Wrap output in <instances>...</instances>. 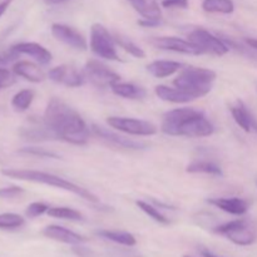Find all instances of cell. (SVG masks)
<instances>
[{
    "label": "cell",
    "instance_id": "cell-2",
    "mask_svg": "<svg viewBox=\"0 0 257 257\" xmlns=\"http://www.w3.org/2000/svg\"><path fill=\"white\" fill-rule=\"evenodd\" d=\"M161 131L176 137L202 138L215 132V125L201 110L193 108H177L168 110L162 119Z\"/></svg>",
    "mask_w": 257,
    "mask_h": 257
},
{
    "label": "cell",
    "instance_id": "cell-36",
    "mask_svg": "<svg viewBox=\"0 0 257 257\" xmlns=\"http://www.w3.org/2000/svg\"><path fill=\"white\" fill-rule=\"evenodd\" d=\"M161 5L163 8H180V9H187L188 0H161Z\"/></svg>",
    "mask_w": 257,
    "mask_h": 257
},
{
    "label": "cell",
    "instance_id": "cell-13",
    "mask_svg": "<svg viewBox=\"0 0 257 257\" xmlns=\"http://www.w3.org/2000/svg\"><path fill=\"white\" fill-rule=\"evenodd\" d=\"M48 77L54 83L69 88L82 87L84 84V77L70 65H59V67L53 68L48 73Z\"/></svg>",
    "mask_w": 257,
    "mask_h": 257
},
{
    "label": "cell",
    "instance_id": "cell-19",
    "mask_svg": "<svg viewBox=\"0 0 257 257\" xmlns=\"http://www.w3.org/2000/svg\"><path fill=\"white\" fill-rule=\"evenodd\" d=\"M13 72L18 77L24 78L32 83H40L45 79V73L43 72L42 68L33 62H28V60H20V62L15 63L13 67Z\"/></svg>",
    "mask_w": 257,
    "mask_h": 257
},
{
    "label": "cell",
    "instance_id": "cell-28",
    "mask_svg": "<svg viewBox=\"0 0 257 257\" xmlns=\"http://www.w3.org/2000/svg\"><path fill=\"white\" fill-rule=\"evenodd\" d=\"M113 37H114L115 44L119 45L122 49H124L125 52L130 53L131 55H133L135 58H138V59H143V58H146L145 50H143L142 48L138 47V45L136 44L135 42H132L130 38L124 37V35L122 34H118V33H115Z\"/></svg>",
    "mask_w": 257,
    "mask_h": 257
},
{
    "label": "cell",
    "instance_id": "cell-14",
    "mask_svg": "<svg viewBox=\"0 0 257 257\" xmlns=\"http://www.w3.org/2000/svg\"><path fill=\"white\" fill-rule=\"evenodd\" d=\"M43 235L50 240L58 241V242L67 243V245H82V243L87 242L88 238L84 236L79 235L77 232L68 230V228L62 227V226L57 225H49L43 230Z\"/></svg>",
    "mask_w": 257,
    "mask_h": 257
},
{
    "label": "cell",
    "instance_id": "cell-33",
    "mask_svg": "<svg viewBox=\"0 0 257 257\" xmlns=\"http://www.w3.org/2000/svg\"><path fill=\"white\" fill-rule=\"evenodd\" d=\"M49 208H50L49 206L45 205V203L43 202H33L27 207V210H25V215H27V217L29 218L39 217V216L44 215L45 212H48Z\"/></svg>",
    "mask_w": 257,
    "mask_h": 257
},
{
    "label": "cell",
    "instance_id": "cell-32",
    "mask_svg": "<svg viewBox=\"0 0 257 257\" xmlns=\"http://www.w3.org/2000/svg\"><path fill=\"white\" fill-rule=\"evenodd\" d=\"M19 153L23 155H29V156H35V157L39 158H53V160H59L60 156L57 155L54 152H50L47 151L45 148H39V147H24L22 150H19Z\"/></svg>",
    "mask_w": 257,
    "mask_h": 257
},
{
    "label": "cell",
    "instance_id": "cell-3",
    "mask_svg": "<svg viewBox=\"0 0 257 257\" xmlns=\"http://www.w3.org/2000/svg\"><path fill=\"white\" fill-rule=\"evenodd\" d=\"M2 175L7 176L9 178H14V180L20 181H28V182L40 183V185L52 186V187L59 188V190H64L67 192H72L74 195L79 196L80 198L89 202L98 203L99 198L88 191L87 188H83L80 186L75 185V183L67 181L65 178L58 177V176L52 175V173L42 172V171H34V170H18V168H4L2 170Z\"/></svg>",
    "mask_w": 257,
    "mask_h": 257
},
{
    "label": "cell",
    "instance_id": "cell-20",
    "mask_svg": "<svg viewBox=\"0 0 257 257\" xmlns=\"http://www.w3.org/2000/svg\"><path fill=\"white\" fill-rule=\"evenodd\" d=\"M133 9L142 15L143 19L150 20H161L162 19V12L158 5L157 0H127Z\"/></svg>",
    "mask_w": 257,
    "mask_h": 257
},
{
    "label": "cell",
    "instance_id": "cell-8",
    "mask_svg": "<svg viewBox=\"0 0 257 257\" xmlns=\"http://www.w3.org/2000/svg\"><path fill=\"white\" fill-rule=\"evenodd\" d=\"M84 78L89 80L90 84L97 88H110L115 83L120 82L119 74L113 72L103 63L98 60H88L84 65Z\"/></svg>",
    "mask_w": 257,
    "mask_h": 257
},
{
    "label": "cell",
    "instance_id": "cell-30",
    "mask_svg": "<svg viewBox=\"0 0 257 257\" xmlns=\"http://www.w3.org/2000/svg\"><path fill=\"white\" fill-rule=\"evenodd\" d=\"M25 220L18 213H0V230H17L24 226Z\"/></svg>",
    "mask_w": 257,
    "mask_h": 257
},
{
    "label": "cell",
    "instance_id": "cell-11",
    "mask_svg": "<svg viewBox=\"0 0 257 257\" xmlns=\"http://www.w3.org/2000/svg\"><path fill=\"white\" fill-rule=\"evenodd\" d=\"M52 34L57 40L62 42L63 44L73 48L77 50H87L88 43L85 38L80 34L78 30L73 29L72 27L60 23H54L52 25Z\"/></svg>",
    "mask_w": 257,
    "mask_h": 257
},
{
    "label": "cell",
    "instance_id": "cell-22",
    "mask_svg": "<svg viewBox=\"0 0 257 257\" xmlns=\"http://www.w3.org/2000/svg\"><path fill=\"white\" fill-rule=\"evenodd\" d=\"M110 90L113 94L125 98V99H143L147 95V90L145 88L133 84V83L118 82L110 87Z\"/></svg>",
    "mask_w": 257,
    "mask_h": 257
},
{
    "label": "cell",
    "instance_id": "cell-31",
    "mask_svg": "<svg viewBox=\"0 0 257 257\" xmlns=\"http://www.w3.org/2000/svg\"><path fill=\"white\" fill-rule=\"evenodd\" d=\"M136 205L138 206V208H140L141 211H143L146 215L150 216V217L152 218V220H155L156 222L162 223V225H168V223H170V218H167L163 213H161L155 206L150 205V203L145 202V201H136Z\"/></svg>",
    "mask_w": 257,
    "mask_h": 257
},
{
    "label": "cell",
    "instance_id": "cell-39",
    "mask_svg": "<svg viewBox=\"0 0 257 257\" xmlns=\"http://www.w3.org/2000/svg\"><path fill=\"white\" fill-rule=\"evenodd\" d=\"M12 3H13V0H3V2L0 3V18L5 14V12H7L8 8L10 7V4H12Z\"/></svg>",
    "mask_w": 257,
    "mask_h": 257
},
{
    "label": "cell",
    "instance_id": "cell-35",
    "mask_svg": "<svg viewBox=\"0 0 257 257\" xmlns=\"http://www.w3.org/2000/svg\"><path fill=\"white\" fill-rule=\"evenodd\" d=\"M14 83V77L12 73L5 68H0V89L7 88Z\"/></svg>",
    "mask_w": 257,
    "mask_h": 257
},
{
    "label": "cell",
    "instance_id": "cell-15",
    "mask_svg": "<svg viewBox=\"0 0 257 257\" xmlns=\"http://www.w3.org/2000/svg\"><path fill=\"white\" fill-rule=\"evenodd\" d=\"M230 110L235 122L237 123V125H240L245 132L257 133L256 117L252 114V112L248 109V107L242 102V100H236V102L230 107Z\"/></svg>",
    "mask_w": 257,
    "mask_h": 257
},
{
    "label": "cell",
    "instance_id": "cell-37",
    "mask_svg": "<svg viewBox=\"0 0 257 257\" xmlns=\"http://www.w3.org/2000/svg\"><path fill=\"white\" fill-rule=\"evenodd\" d=\"M73 251L75 252V255L80 257H90V251L88 250V248L82 247L80 245H75L74 247H73Z\"/></svg>",
    "mask_w": 257,
    "mask_h": 257
},
{
    "label": "cell",
    "instance_id": "cell-6",
    "mask_svg": "<svg viewBox=\"0 0 257 257\" xmlns=\"http://www.w3.org/2000/svg\"><path fill=\"white\" fill-rule=\"evenodd\" d=\"M89 48L97 57L108 60H119L114 37L110 35L107 28L99 23H95L90 28Z\"/></svg>",
    "mask_w": 257,
    "mask_h": 257
},
{
    "label": "cell",
    "instance_id": "cell-10",
    "mask_svg": "<svg viewBox=\"0 0 257 257\" xmlns=\"http://www.w3.org/2000/svg\"><path fill=\"white\" fill-rule=\"evenodd\" d=\"M150 43L153 47L162 50H170V52L182 53V54L187 55L203 54L202 50L196 47L190 40L181 39L177 37H153L150 39Z\"/></svg>",
    "mask_w": 257,
    "mask_h": 257
},
{
    "label": "cell",
    "instance_id": "cell-34",
    "mask_svg": "<svg viewBox=\"0 0 257 257\" xmlns=\"http://www.w3.org/2000/svg\"><path fill=\"white\" fill-rule=\"evenodd\" d=\"M22 193H24V188L18 187V186L0 188V198H14Z\"/></svg>",
    "mask_w": 257,
    "mask_h": 257
},
{
    "label": "cell",
    "instance_id": "cell-12",
    "mask_svg": "<svg viewBox=\"0 0 257 257\" xmlns=\"http://www.w3.org/2000/svg\"><path fill=\"white\" fill-rule=\"evenodd\" d=\"M90 130H92V132L94 133L97 137L102 138L103 141H105V142L110 143V145L113 146H117V147L136 151L146 150V148H147V145H146V143L130 140V138L124 137V136L117 135V133L112 132V131H109L108 128L103 127V125L92 124V128H90Z\"/></svg>",
    "mask_w": 257,
    "mask_h": 257
},
{
    "label": "cell",
    "instance_id": "cell-29",
    "mask_svg": "<svg viewBox=\"0 0 257 257\" xmlns=\"http://www.w3.org/2000/svg\"><path fill=\"white\" fill-rule=\"evenodd\" d=\"M48 215L50 217L59 218V220H69V221H83L84 216L77 210H73L69 207H52L48 210Z\"/></svg>",
    "mask_w": 257,
    "mask_h": 257
},
{
    "label": "cell",
    "instance_id": "cell-18",
    "mask_svg": "<svg viewBox=\"0 0 257 257\" xmlns=\"http://www.w3.org/2000/svg\"><path fill=\"white\" fill-rule=\"evenodd\" d=\"M155 93L160 99L165 100V102L175 103V104H182V103H188L197 99L195 95L177 87L172 88L167 87V85H157L155 88Z\"/></svg>",
    "mask_w": 257,
    "mask_h": 257
},
{
    "label": "cell",
    "instance_id": "cell-9",
    "mask_svg": "<svg viewBox=\"0 0 257 257\" xmlns=\"http://www.w3.org/2000/svg\"><path fill=\"white\" fill-rule=\"evenodd\" d=\"M107 123L114 130L131 136H153L158 132V128L153 123L143 119L127 117H108Z\"/></svg>",
    "mask_w": 257,
    "mask_h": 257
},
{
    "label": "cell",
    "instance_id": "cell-40",
    "mask_svg": "<svg viewBox=\"0 0 257 257\" xmlns=\"http://www.w3.org/2000/svg\"><path fill=\"white\" fill-rule=\"evenodd\" d=\"M245 43L248 47L252 48L253 50H257V39H255V38H246Z\"/></svg>",
    "mask_w": 257,
    "mask_h": 257
},
{
    "label": "cell",
    "instance_id": "cell-38",
    "mask_svg": "<svg viewBox=\"0 0 257 257\" xmlns=\"http://www.w3.org/2000/svg\"><path fill=\"white\" fill-rule=\"evenodd\" d=\"M138 24L141 27L145 28H152V27H157V25L161 24V20H150V19H142L138 20Z\"/></svg>",
    "mask_w": 257,
    "mask_h": 257
},
{
    "label": "cell",
    "instance_id": "cell-16",
    "mask_svg": "<svg viewBox=\"0 0 257 257\" xmlns=\"http://www.w3.org/2000/svg\"><path fill=\"white\" fill-rule=\"evenodd\" d=\"M10 49L15 53L17 55L19 54H25L32 57L33 59L37 60L39 64L47 65L52 62V53L44 48L43 45L38 44V43L33 42H25V43H19V44L13 45Z\"/></svg>",
    "mask_w": 257,
    "mask_h": 257
},
{
    "label": "cell",
    "instance_id": "cell-21",
    "mask_svg": "<svg viewBox=\"0 0 257 257\" xmlns=\"http://www.w3.org/2000/svg\"><path fill=\"white\" fill-rule=\"evenodd\" d=\"M183 68V64L175 60H155L147 65V70L150 74L156 78H166L180 72Z\"/></svg>",
    "mask_w": 257,
    "mask_h": 257
},
{
    "label": "cell",
    "instance_id": "cell-26",
    "mask_svg": "<svg viewBox=\"0 0 257 257\" xmlns=\"http://www.w3.org/2000/svg\"><path fill=\"white\" fill-rule=\"evenodd\" d=\"M202 9L207 13L232 14L235 4L232 0H203Z\"/></svg>",
    "mask_w": 257,
    "mask_h": 257
},
{
    "label": "cell",
    "instance_id": "cell-27",
    "mask_svg": "<svg viewBox=\"0 0 257 257\" xmlns=\"http://www.w3.org/2000/svg\"><path fill=\"white\" fill-rule=\"evenodd\" d=\"M34 90L32 89H23L18 92L17 94L13 97L12 99V107L17 112H25L28 108L32 105L33 100H34Z\"/></svg>",
    "mask_w": 257,
    "mask_h": 257
},
{
    "label": "cell",
    "instance_id": "cell-5",
    "mask_svg": "<svg viewBox=\"0 0 257 257\" xmlns=\"http://www.w3.org/2000/svg\"><path fill=\"white\" fill-rule=\"evenodd\" d=\"M212 231L238 246H250L257 241V225L248 218H238L215 226Z\"/></svg>",
    "mask_w": 257,
    "mask_h": 257
},
{
    "label": "cell",
    "instance_id": "cell-41",
    "mask_svg": "<svg viewBox=\"0 0 257 257\" xmlns=\"http://www.w3.org/2000/svg\"><path fill=\"white\" fill-rule=\"evenodd\" d=\"M201 255H202L203 257H218V256L213 255V253L210 252L208 250H202V251H201Z\"/></svg>",
    "mask_w": 257,
    "mask_h": 257
},
{
    "label": "cell",
    "instance_id": "cell-4",
    "mask_svg": "<svg viewBox=\"0 0 257 257\" xmlns=\"http://www.w3.org/2000/svg\"><path fill=\"white\" fill-rule=\"evenodd\" d=\"M216 77L215 70L188 65L180 70V74L173 80V85L191 93L198 99L211 92Z\"/></svg>",
    "mask_w": 257,
    "mask_h": 257
},
{
    "label": "cell",
    "instance_id": "cell-23",
    "mask_svg": "<svg viewBox=\"0 0 257 257\" xmlns=\"http://www.w3.org/2000/svg\"><path fill=\"white\" fill-rule=\"evenodd\" d=\"M98 236L105 238V240H109L112 242L119 243L123 246H135L137 243L135 236L130 232H125V231H113V230H98L95 231Z\"/></svg>",
    "mask_w": 257,
    "mask_h": 257
},
{
    "label": "cell",
    "instance_id": "cell-43",
    "mask_svg": "<svg viewBox=\"0 0 257 257\" xmlns=\"http://www.w3.org/2000/svg\"><path fill=\"white\" fill-rule=\"evenodd\" d=\"M183 257H192V256H188V255H186V256H183Z\"/></svg>",
    "mask_w": 257,
    "mask_h": 257
},
{
    "label": "cell",
    "instance_id": "cell-24",
    "mask_svg": "<svg viewBox=\"0 0 257 257\" xmlns=\"http://www.w3.org/2000/svg\"><path fill=\"white\" fill-rule=\"evenodd\" d=\"M187 173H205V175L212 176H223L222 170L216 163L210 161H193L192 163L186 167Z\"/></svg>",
    "mask_w": 257,
    "mask_h": 257
},
{
    "label": "cell",
    "instance_id": "cell-17",
    "mask_svg": "<svg viewBox=\"0 0 257 257\" xmlns=\"http://www.w3.org/2000/svg\"><path fill=\"white\" fill-rule=\"evenodd\" d=\"M210 203L211 206L220 208L223 212H227L230 215L235 216H242L250 208V203L246 200L240 197H217V198H210L206 201Z\"/></svg>",
    "mask_w": 257,
    "mask_h": 257
},
{
    "label": "cell",
    "instance_id": "cell-7",
    "mask_svg": "<svg viewBox=\"0 0 257 257\" xmlns=\"http://www.w3.org/2000/svg\"><path fill=\"white\" fill-rule=\"evenodd\" d=\"M188 40L200 48L203 54H212L217 57L227 54L230 52L228 45L217 35L212 34L202 28H196L188 34Z\"/></svg>",
    "mask_w": 257,
    "mask_h": 257
},
{
    "label": "cell",
    "instance_id": "cell-44",
    "mask_svg": "<svg viewBox=\"0 0 257 257\" xmlns=\"http://www.w3.org/2000/svg\"><path fill=\"white\" fill-rule=\"evenodd\" d=\"M256 185H257V182H256Z\"/></svg>",
    "mask_w": 257,
    "mask_h": 257
},
{
    "label": "cell",
    "instance_id": "cell-42",
    "mask_svg": "<svg viewBox=\"0 0 257 257\" xmlns=\"http://www.w3.org/2000/svg\"><path fill=\"white\" fill-rule=\"evenodd\" d=\"M44 2L47 3V4L54 5V4H60V3H64V2H67V0H44Z\"/></svg>",
    "mask_w": 257,
    "mask_h": 257
},
{
    "label": "cell",
    "instance_id": "cell-1",
    "mask_svg": "<svg viewBox=\"0 0 257 257\" xmlns=\"http://www.w3.org/2000/svg\"><path fill=\"white\" fill-rule=\"evenodd\" d=\"M43 124L55 136L57 140L75 146L87 145L89 128L82 115L59 98L48 102L43 115Z\"/></svg>",
    "mask_w": 257,
    "mask_h": 257
},
{
    "label": "cell",
    "instance_id": "cell-25",
    "mask_svg": "<svg viewBox=\"0 0 257 257\" xmlns=\"http://www.w3.org/2000/svg\"><path fill=\"white\" fill-rule=\"evenodd\" d=\"M20 136L24 137L25 140L29 141H52V140H57L55 136L45 127L44 124L42 127H29V128H23L20 131Z\"/></svg>",
    "mask_w": 257,
    "mask_h": 257
}]
</instances>
